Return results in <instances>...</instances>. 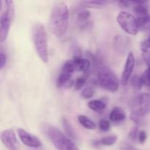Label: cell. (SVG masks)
I'll return each instance as SVG.
<instances>
[{
  "label": "cell",
  "mask_w": 150,
  "mask_h": 150,
  "mask_svg": "<svg viewBox=\"0 0 150 150\" xmlns=\"http://www.w3.org/2000/svg\"><path fill=\"white\" fill-rule=\"evenodd\" d=\"M1 141L4 146L9 150H19L16 135L11 129L3 130L1 133Z\"/></svg>",
  "instance_id": "8"
},
{
  "label": "cell",
  "mask_w": 150,
  "mask_h": 150,
  "mask_svg": "<svg viewBox=\"0 0 150 150\" xmlns=\"http://www.w3.org/2000/svg\"><path fill=\"white\" fill-rule=\"evenodd\" d=\"M117 21L120 27L128 35H136L139 31L137 19L128 12L122 11L117 16Z\"/></svg>",
  "instance_id": "6"
},
{
  "label": "cell",
  "mask_w": 150,
  "mask_h": 150,
  "mask_svg": "<svg viewBox=\"0 0 150 150\" xmlns=\"http://www.w3.org/2000/svg\"><path fill=\"white\" fill-rule=\"evenodd\" d=\"M70 13L67 5L60 1L54 4L49 18V27L57 38H62L66 34L69 25Z\"/></svg>",
  "instance_id": "1"
},
{
  "label": "cell",
  "mask_w": 150,
  "mask_h": 150,
  "mask_svg": "<svg viewBox=\"0 0 150 150\" xmlns=\"http://www.w3.org/2000/svg\"><path fill=\"white\" fill-rule=\"evenodd\" d=\"M106 102L105 100H92L88 103V106L89 108L96 112H102L105 108H106Z\"/></svg>",
  "instance_id": "14"
},
{
  "label": "cell",
  "mask_w": 150,
  "mask_h": 150,
  "mask_svg": "<svg viewBox=\"0 0 150 150\" xmlns=\"http://www.w3.org/2000/svg\"><path fill=\"white\" fill-rule=\"evenodd\" d=\"M109 118L114 122H120L125 120L126 114L122 108L115 107L110 113Z\"/></svg>",
  "instance_id": "13"
},
{
  "label": "cell",
  "mask_w": 150,
  "mask_h": 150,
  "mask_svg": "<svg viewBox=\"0 0 150 150\" xmlns=\"http://www.w3.org/2000/svg\"><path fill=\"white\" fill-rule=\"evenodd\" d=\"M94 95V90L92 87H86L81 92V97L83 99H90Z\"/></svg>",
  "instance_id": "24"
},
{
  "label": "cell",
  "mask_w": 150,
  "mask_h": 150,
  "mask_svg": "<svg viewBox=\"0 0 150 150\" xmlns=\"http://www.w3.org/2000/svg\"><path fill=\"white\" fill-rule=\"evenodd\" d=\"M139 130H138L137 127H135L133 128L131 131L129 133V139H130L133 142H135L136 140H137L138 137H139Z\"/></svg>",
  "instance_id": "29"
},
{
  "label": "cell",
  "mask_w": 150,
  "mask_h": 150,
  "mask_svg": "<svg viewBox=\"0 0 150 150\" xmlns=\"http://www.w3.org/2000/svg\"><path fill=\"white\" fill-rule=\"evenodd\" d=\"M149 38H150V31H149Z\"/></svg>",
  "instance_id": "32"
},
{
  "label": "cell",
  "mask_w": 150,
  "mask_h": 150,
  "mask_svg": "<svg viewBox=\"0 0 150 150\" xmlns=\"http://www.w3.org/2000/svg\"><path fill=\"white\" fill-rule=\"evenodd\" d=\"M117 139L118 138L117 136H108L102 138L100 140H99V142L100 145L103 146H112L116 143Z\"/></svg>",
  "instance_id": "20"
},
{
  "label": "cell",
  "mask_w": 150,
  "mask_h": 150,
  "mask_svg": "<svg viewBox=\"0 0 150 150\" xmlns=\"http://www.w3.org/2000/svg\"><path fill=\"white\" fill-rule=\"evenodd\" d=\"M124 40V38L121 36H117L114 40V43H115V47L118 48V50L123 49L125 48V46L126 45L125 42H123Z\"/></svg>",
  "instance_id": "25"
},
{
  "label": "cell",
  "mask_w": 150,
  "mask_h": 150,
  "mask_svg": "<svg viewBox=\"0 0 150 150\" xmlns=\"http://www.w3.org/2000/svg\"><path fill=\"white\" fill-rule=\"evenodd\" d=\"M97 81L104 89L114 92L119 89L120 82L115 73L107 66H102L97 71Z\"/></svg>",
  "instance_id": "4"
},
{
  "label": "cell",
  "mask_w": 150,
  "mask_h": 150,
  "mask_svg": "<svg viewBox=\"0 0 150 150\" xmlns=\"http://www.w3.org/2000/svg\"><path fill=\"white\" fill-rule=\"evenodd\" d=\"M78 120H79V122L81 124V125L83 126L84 128L92 130H95V127H96V125L94 123V122H92L90 119H89L86 116L79 115V117H78Z\"/></svg>",
  "instance_id": "15"
},
{
  "label": "cell",
  "mask_w": 150,
  "mask_h": 150,
  "mask_svg": "<svg viewBox=\"0 0 150 150\" xmlns=\"http://www.w3.org/2000/svg\"><path fill=\"white\" fill-rule=\"evenodd\" d=\"M32 39L38 57L44 63H48V38L45 27L41 23H36L32 27Z\"/></svg>",
  "instance_id": "2"
},
{
  "label": "cell",
  "mask_w": 150,
  "mask_h": 150,
  "mask_svg": "<svg viewBox=\"0 0 150 150\" xmlns=\"http://www.w3.org/2000/svg\"><path fill=\"white\" fill-rule=\"evenodd\" d=\"M62 125L64 131H65L66 134L68 136V137L70 139H76V133H75L74 130H73L69 120L65 117H63L62 119Z\"/></svg>",
  "instance_id": "16"
},
{
  "label": "cell",
  "mask_w": 150,
  "mask_h": 150,
  "mask_svg": "<svg viewBox=\"0 0 150 150\" xmlns=\"http://www.w3.org/2000/svg\"><path fill=\"white\" fill-rule=\"evenodd\" d=\"M15 14L13 1H1V16H0V40H6L10 31L11 22Z\"/></svg>",
  "instance_id": "3"
},
{
  "label": "cell",
  "mask_w": 150,
  "mask_h": 150,
  "mask_svg": "<svg viewBox=\"0 0 150 150\" xmlns=\"http://www.w3.org/2000/svg\"><path fill=\"white\" fill-rule=\"evenodd\" d=\"M142 49H146V50L150 49V38L149 37L148 39H146V40H144L143 42H142Z\"/></svg>",
  "instance_id": "31"
},
{
  "label": "cell",
  "mask_w": 150,
  "mask_h": 150,
  "mask_svg": "<svg viewBox=\"0 0 150 150\" xmlns=\"http://www.w3.org/2000/svg\"><path fill=\"white\" fill-rule=\"evenodd\" d=\"M6 62H7V57L6 54H4V51L2 48H1V51H0V69L2 70L6 64Z\"/></svg>",
  "instance_id": "28"
},
{
  "label": "cell",
  "mask_w": 150,
  "mask_h": 150,
  "mask_svg": "<svg viewBox=\"0 0 150 150\" xmlns=\"http://www.w3.org/2000/svg\"><path fill=\"white\" fill-rule=\"evenodd\" d=\"M86 79H87V77H86V76H81V77L78 78V79H76V82H75V83H74V89H75V90H76V91L80 90V89H81L82 87H83V85L85 84V83H86Z\"/></svg>",
  "instance_id": "22"
},
{
  "label": "cell",
  "mask_w": 150,
  "mask_h": 150,
  "mask_svg": "<svg viewBox=\"0 0 150 150\" xmlns=\"http://www.w3.org/2000/svg\"><path fill=\"white\" fill-rule=\"evenodd\" d=\"M146 133L145 131H141L139 133V137H138V141L139 142V143L143 144H144V142H146Z\"/></svg>",
  "instance_id": "30"
},
{
  "label": "cell",
  "mask_w": 150,
  "mask_h": 150,
  "mask_svg": "<svg viewBox=\"0 0 150 150\" xmlns=\"http://www.w3.org/2000/svg\"><path fill=\"white\" fill-rule=\"evenodd\" d=\"M130 83H131L132 86H133V88H135L136 89H138V90L142 89V86H143L141 76H138V75H134V76L131 78Z\"/></svg>",
  "instance_id": "21"
},
{
  "label": "cell",
  "mask_w": 150,
  "mask_h": 150,
  "mask_svg": "<svg viewBox=\"0 0 150 150\" xmlns=\"http://www.w3.org/2000/svg\"><path fill=\"white\" fill-rule=\"evenodd\" d=\"M148 1H131V4H133V10L137 18L146 17L148 15Z\"/></svg>",
  "instance_id": "11"
},
{
  "label": "cell",
  "mask_w": 150,
  "mask_h": 150,
  "mask_svg": "<svg viewBox=\"0 0 150 150\" xmlns=\"http://www.w3.org/2000/svg\"><path fill=\"white\" fill-rule=\"evenodd\" d=\"M135 66V57L133 53L130 51L127 54V59H126L125 65L124 70L122 73L121 82L123 86H126L130 80L131 75L133 73V69Z\"/></svg>",
  "instance_id": "10"
},
{
  "label": "cell",
  "mask_w": 150,
  "mask_h": 150,
  "mask_svg": "<svg viewBox=\"0 0 150 150\" xmlns=\"http://www.w3.org/2000/svg\"><path fill=\"white\" fill-rule=\"evenodd\" d=\"M47 133L51 143L57 150H80L71 139L56 127H49Z\"/></svg>",
  "instance_id": "5"
},
{
  "label": "cell",
  "mask_w": 150,
  "mask_h": 150,
  "mask_svg": "<svg viewBox=\"0 0 150 150\" xmlns=\"http://www.w3.org/2000/svg\"><path fill=\"white\" fill-rule=\"evenodd\" d=\"M143 85L146 86H150V68H147L143 74L141 76Z\"/></svg>",
  "instance_id": "23"
},
{
  "label": "cell",
  "mask_w": 150,
  "mask_h": 150,
  "mask_svg": "<svg viewBox=\"0 0 150 150\" xmlns=\"http://www.w3.org/2000/svg\"><path fill=\"white\" fill-rule=\"evenodd\" d=\"M91 16L90 12L88 10H82L81 11H80L78 14L77 19L78 21L81 23V24H85V23H87L88 20L89 19Z\"/></svg>",
  "instance_id": "19"
},
{
  "label": "cell",
  "mask_w": 150,
  "mask_h": 150,
  "mask_svg": "<svg viewBox=\"0 0 150 150\" xmlns=\"http://www.w3.org/2000/svg\"><path fill=\"white\" fill-rule=\"evenodd\" d=\"M137 19L138 23L139 26V29L142 31H146L150 29V15L144 18H140Z\"/></svg>",
  "instance_id": "18"
},
{
  "label": "cell",
  "mask_w": 150,
  "mask_h": 150,
  "mask_svg": "<svg viewBox=\"0 0 150 150\" xmlns=\"http://www.w3.org/2000/svg\"><path fill=\"white\" fill-rule=\"evenodd\" d=\"M73 59L76 72H86L90 68L91 62L88 59L77 58Z\"/></svg>",
  "instance_id": "12"
},
{
  "label": "cell",
  "mask_w": 150,
  "mask_h": 150,
  "mask_svg": "<svg viewBox=\"0 0 150 150\" xmlns=\"http://www.w3.org/2000/svg\"><path fill=\"white\" fill-rule=\"evenodd\" d=\"M111 125H110L109 122L106 121V120H100L99 122V129L101 131L107 132L109 130Z\"/></svg>",
  "instance_id": "26"
},
{
  "label": "cell",
  "mask_w": 150,
  "mask_h": 150,
  "mask_svg": "<svg viewBox=\"0 0 150 150\" xmlns=\"http://www.w3.org/2000/svg\"><path fill=\"white\" fill-rule=\"evenodd\" d=\"M107 1H86L81 3L83 7H91V8H101L106 5Z\"/></svg>",
  "instance_id": "17"
},
{
  "label": "cell",
  "mask_w": 150,
  "mask_h": 150,
  "mask_svg": "<svg viewBox=\"0 0 150 150\" xmlns=\"http://www.w3.org/2000/svg\"><path fill=\"white\" fill-rule=\"evenodd\" d=\"M17 133L20 140L26 146L32 148H39L42 146V143L38 137L28 133L23 129L18 128Z\"/></svg>",
  "instance_id": "9"
},
{
  "label": "cell",
  "mask_w": 150,
  "mask_h": 150,
  "mask_svg": "<svg viewBox=\"0 0 150 150\" xmlns=\"http://www.w3.org/2000/svg\"><path fill=\"white\" fill-rule=\"evenodd\" d=\"M150 112V94L142 93L136 98L132 114L142 117Z\"/></svg>",
  "instance_id": "7"
},
{
  "label": "cell",
  "mask_w": 150,
  "mask_h": 150,
  "mask_svg": "<svg viewBox=\"0 0 150 150\" xmlns=\"http://www.w3.org/2000/svg\"><path fill=\"white\" fill-rule=\"evenodd\" d=\"M142 57L146 63V65L148 66V68H150V51L146 49H142Z\"/></svg>",
  "instance_id": "27"
}]
</instances>
